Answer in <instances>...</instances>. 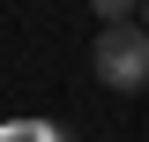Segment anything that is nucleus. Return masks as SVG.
I'll use <instances>...</instances> for the list:
<instances>
[{"label": "nucleus", "instance_id": "nucleus-1", "mask_svg": "<svg viewBox=\"0 0 149 142\" xmlns=\"http://www.w3.org/2000/svg\"><path fill=\"white\" fill-rule=\"evenodd\" d=\"M90 67L104 90H149V30L142 22H104L90 45Z\"/></svg>", "mask_w": 149, "mask_h": 142}, {"label": "nucleus", "instance_id": "nucleus-3", "mask_svg": "<svg viewBox=\"0 0 149 142\" xmlns=\"http://www.w3.org/2000/svg\"><path fill=\"white\" fill-rule=\"evenodd\" d=\"M142 30H149V0H142Z\"/></svg>", "mask_w": 149, "mask_h": 142}, {"label": "nucleus", "instance_id": "nucleus-2", "mask_svg": "<svg viewBox=\"0 0 149 142\" xmlns=\"http://www.w3.org/2000/svg\"><path fill=\"white\" fill-rule=\"evenodd\" d=\"M97 22H142V0H90Z\"/></svg>", "mask_w": 149, "mask_h": 142}]
</instances>
